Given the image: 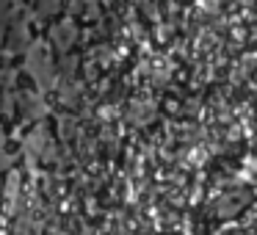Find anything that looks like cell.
<instances>
[{
  "label": "cell",
  "mask_w": 257,
  "mask_h": 235,
  "mask_svg": "<svg viewBox=\"0 0 257 235\" xmlns=\"http://www.w3.org/2000/svg\"><path fill=\"white\" fill-rule=\"evenodd\" d=\"M6 34H9V9L3 6V0H0V42H3Z\"/></svg>",
  "instance_id": "obj_1"
}]
</instances>
